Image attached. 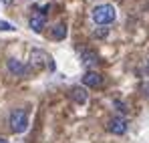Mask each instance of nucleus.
I'll return each mask as SVG.
<instances>
[{"instance_id": "f257e3e1", "label": "nucleus", "mask_w": 149, "mask_h": 143, "mask_svg": "<svg viewBox=\"0 0 149 143\" xmlns=\"http://www.w3.org/2000/svg\"><path fill=\"white\" fill-rule=\"evenodd\" d=\"M91 18L95 24H101V26H107L111 24L115 18H117V12H115V6L113 4H99L91 10Z\"/></svg>"}, {"instance_id": "f03ea898", "label": "nucleus", "mask_w": 149, "mask_h": 143, "mask_svg": "<svg viewBox=\"0 0 149 143\" xmlns=\"http://www.w3.org/2000/svg\"><path fill=\"white\" fill-rule=\"evenodd\" d=\"M30 71L36 73V71H42V69H50V71H54V63H52V59H50L49 54L45 52V50H38V48H34L32 52H30Z\"/></svg>"}, {"instance_id": "7ed1b4c3", "label": "nucleus", "mask_w": 149, "mask_h": 143, "mask_svg": "<svg viewBox=\"0 0 149 143\" xmlns=\"http://www.w3.org/2000/svg\"><path fill=\"white\" fill-rule=\"evenodd\" d=\"M10 129L14 131V133H24L26 129H28V115H26L24 109H14L12 113H10Z\"/></svg>"}, {"instance_id": "20e7f679", "label": "nucleus", "mask_w": 149, "mask_h": 143, "mask_svg": "<svg viewBox=\"0 0 149 143\" xmlns=\"http://www.w3.org/2000/svg\"><path fill=\"white\" fill-rule=\"evenodd\" d=\"M47 10H49V6H45V8H40V10H36V12L30 16L28 26H30V30H32V32H42V28H45V24H47Z\"/></svg>"}, {"instance_id": "39448f33", "label": "nucleus", "mask_w": 149, "mask_h": 143, "mask_svg": "<svg viewBox=\"0 0 149 143\" xmlns=\"http://www.w3.org/2000/svg\"><path fill=\"white\" fill-rule=\"evenodd\" d=\"M127 119L121 117V115H117V117H113V119H109V125H107V131L109 133H113V135H125L127 133Z\"/></svg>"}, {"instance_id": "423d86ee", "label": "nucleus", "mask_w": 149, "mask_h": 143, "mask_svg": "<svg viewBox=\"0 0 149 143\" xmlns=\"http://www.w3.org/2000/svg\"><path fill=\"white\" fill-rule=\"evenodd\" d=\"M83 85L91 87V89H99V87H103V75L97 71H87L83 75Z\"/></svg>"}, {"instance_id": "0eeeda50", "label": "nucleus", "mask_w": 149, "mask_h": 143, "mask_svg": "<svg viewBox=\"0 0 149 143\" xmlns=\"http://www.w3.org/2000/svg\"><path fill=\"white\" fill-rule=\"evenodd\" d=\"M8 71L12 73V75H16V77H24V75H28V73H32L30 67L22 65V63L16 61V59H8Z\"/></svg>"}, {"instance_id": "6e6552de", "label": "nucleus", "mask_w": 149, "mask_h": 143, "mask_svg": "<svg viewBox=\"0 0 149 143\" xmlns=\"http://www.w3.org/2000/svg\"><path fill=\"white\" fill-rule=\"evenodd\" d=\"M81 63L91 69V67H95V65L99 63V54H97L95 50H83V52H81Z\"/></svg>"}, {"instance_id": "1a4fd4ad", "label": "nucleus", "mask_w": 149, "mask_h": 143, "mask_svg": "<svg viewBox=\"0 0 149 143\" xmlns=\"http://www.w3.org/2000/svg\"><path fill=\"white\" fill-rule=\"evenodd\" d=\"M71 99H73L74 103L83 105V103H87L89 95H87V91H85L83 87H73V89H71Z\"/></svg>"}, {"instance_id": "9d476101", "label": "nucleus", "mask_w": 149, "mask_h": 143, "mask_svg": "<svg viewBox=\"0 0 149 143\" xmlns=\"http://www.w3.org/2000/svg\"><path fill=\"white\" fill-rule=\"evenodd\" d=\"M50 34H52V38H54V40H63V38L67 36V26H65L63 22L54 24V26H52V32H50Z\"/></svg>"}, {"instance_id": "9b49d317", "label": "nucleus", "mask_w": 149, "mask_h": 143, "mask_svg": "<svg viewBox=\"0 0 149 143\" xmlns=\"http://www.w3.org/2000/svg\"><path fill=\"white\" fill-rule=\"evenodd\" d=\"M141 91H143V97L149 99V81H145V83L141 85Z\"/></svg>"}, {"instance_id": "f8f14e48", "label": "nucleus", "mask_w": 149, "mask_h": 143, "mask_svg": "<svg viewBox=\"0 0 149 143\" xmlns=\"http://www.w3.org/2000/svg\"><path fill=\"white\" fill-rule=\"evenodd\" d=\"M113 103H115V107H117V109H119L121 113H127V107H125V103H121V101H117V99H115Z\"/></svg>"}, {"instance_id": "ddd939ff", "label": "nucleus", "mask_w": 149, "mask_h": 143, "mask_svg": "<svg viewBox=\"0 0 149 143\" xmlns=\"http://www.w3.org/2000/svg\"><path fill=\"white\" fill-rule=\"evenodd\" d=\"M107 32H109L107 28H101V30H97V32H95V36H99V38H103V36H107Z\"/></svg>"}, {"instance_id": "4468645a", "label": "nucleus", "mask_w": 149, "mask_h": 143, "mask_svg": "<svg viewBox=\"0 0 149 143\" xmlns=\"http://www.w3.org/2000/svg\"><path fill=\"white\" fill-rule=\"evenodd\" d=\"M0 30H14L8 22H0Z\"/></svg>"}, {"instance_id": "2eb2a0df", "label": "nucleus", "mask_w": 149, "mask_h": 143, "mask_svg": "<svg viewBox=\"0 0 149 143\" xmlns=\"http://www.w3.org/2000/svg\"><path fill=\"white\" fill-rule=\"evenodd\" d=\"M0 143H8V141H6V139H4V137H0Z\"/></svg>"}, {"instance_id": "dca6fc26", "label": "nucleus", "mask_w": 149, "mask_h": 143, "mask_svg": "<svg viewBox=\"0 0 149 143\" xmlns=\"http://www.w3.org/2000/svg\"><path fill=\"white\" fill-rule=\"evenodd\" d=\"M0 2H4V4H8V2H10V0H0Z\"/></svg>"}]
</instances>
